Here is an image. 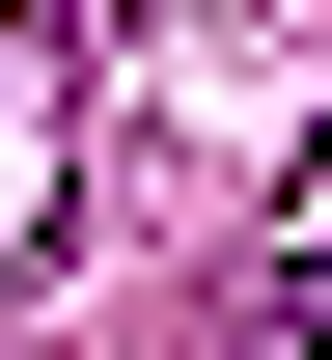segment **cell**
<instances>
[{
    "mask_svg": "<svg viewBox=\"0 0 332 360\" xmlns=\"http://www.w3.org/2000/svg\"><path fill=\"white\" fill-rule=\"evenodd\" d=\"M277 333H305V360H332V250H277Z\"/></svg>",
    "mask_w": 332,
    "mask_h": 360,
    "instance_id": "1",
    "label": "cell"
}]
</instances>
